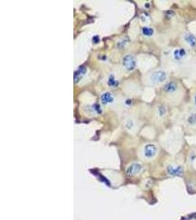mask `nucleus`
Returning <instances> with one entry per match:
<instances>
[{
  "instance_id": "nucleus-10",
  "label": "nucleus",
  "mask_w": 196,
  "mask_h": 220,
  "mask_svg": "<svg viewBox=\"0 0 196 220\" xmlns=\"http://www.w3.org/2000/svg\"><path fill=\"white\" fill-rule=\"evenodd\" d=\"M101 102L104 104L106 103H112L114 100L113 98V95L110 94V93H104V94L101 95Z\"/></svg>"
},
{
  "instance_id": "nucleus-11",
  "label": "nucleus",
  "mask_w": 196,
  "mask_h": 220,
  "mask_svg": "<svg viewBox=\"0 0 196 220\" xmlns=\"http://www.w3.org/2000/svg\"><path fill=\"white\" fill-rule=\"evenodd\" d=\"M142 34L146 37L152 36L154 35V30L150 27H145L142 28Z\"/></svg>"
},
{
  "instance_id": "nucleus-2",
  "label": "nucleus",
  "mask_w": 196,
  "mask_h": 220,
  "mask_svg": "<svg viewBox=\"0 0 196 220\" xmlns=\"http://www.w3.org/2000/svg\"><path fill=\"white\" fill-rule=\"evenodd\" d=\"M123 65L128 71H133L136 67L135 59L132 55H126L123 59Z\"/></svg>"
},
{
  "instance_id": "nucleus-15",
  "label": "nucleus",
  "mask_w": 196,
  "mask_h": 220,
  "mask_svg": "<svg viewBox=\"0 0 196 220\" xmlns=\"http://www.w3.org/2000/svg\"><path fill=\"white\" fill-rule=\"evenodd\" d=\"M93 108H94L95 111H96L98 113H101V106H99L98 104H95L93 105Z\"/></svg>"
},
{
  "instance_id": "nucleus-13",
  "label": "nucleus",
  "mask_w": 196,
  "mask_h": 220,
  "mask_svg": "<svg viewBox=\"0 0 196 220\" xmlns=\"http://www.w3.org/2000/svg\"><path fill=\"white\" fill-rule=\"evenodd\" d=\"M108 84H109L110 86L116 87V86H117V85L118 83L117 82H116V79H114L113 76H110V78H109V80H108Z\"/></svg>"
},
{
  "instance_id": "nucleus-4",
  "label": "nucleus",
  "mask_w": 196,
  "mask_h": 220,
  "mask_svg": "<svg viewBox=\"0 0 196 220\" xmlns=\"http://www.w3.org/2000/svg\"><path fill=\"white\" fill-rule=\"evenodd\" d=\"M157 148L153 144H148L144 148V155L146 158H153L157 153Z\"/></svg>"
},
{
  "instance_id": "nucleus-1",
  "label": "nucleus",
  "mask_w": 196,
  "mask_h": 220,
  "mask_svg": "<svg viewBox=\"0 0 196 220\" xmlns=\"http://www.w3.org/2000/svg\"><path fill=\"white\" fill-rule=\"evenodd\" d=\"M166 79L167 74L163 71H155L151 75V80L154 83H162V82H164Z\"/></svg>"
},
{
  "instance_id": "nucleus-8",
  "label": "nucleus",
  "mask_w": 196,
  "mask_h": 220,
  "mask_svg": "<svg viewBox=\"0 0 196 220\" xmlns=\"http://www.w3.org/2000/svg\"><path fill=\"white\" fill-rule=\"evenodd\" d=\"M164 89L167 93H173L177 90L178 85L175 82H170L165 85Z\"/></svg>"
},
{
  "instance_id": "nucleus-6",
  "label": "nucleus",
  "mask_w": 196,
  "mask_h": 220,
  "mask_svg": "<svg viewBox=\"0 0 196 220\" xmlns=\"http://www.w3.org/2000/svg\"><path fill=\"white\" fill-rule=\"evenodd\" d=\"M87 69L85 66H80L79 69L74 73V83H77L85 75Z\"/></svg>"
},
{
  "instance_id": "nucleus-5",
  "label": "nucleus",
  "mask_w": 196,
  "mask_h": 220,
  "mask_svg": "<svg viewBox=\"0 0 196 220\" xmlns=\"http://www.w3.org/2000/svg\"><path fill=\"white\" fill-rule=\"evenodd\" d=\"M183 168L181 166L169 165L168 166V172L173 176H181L183 174Z\"/></svg>"
},
{
  "instance_id": "nucleus-3",
  "label": "nucleus",
  "mask_w": 196,
  "mask_h": 220,
  "mask_svg": "<svg viewBox=\"0 0 196 220\" xmlns=\"http://www.w3.org/2000/svg\"><path fill=\"white\" fill-rule=\"evenodd\" d=\"M142 165L139 163H133L128 167L126 173L129 176L136 175L142 170Z\"/></svg>"
},
{
  "instance_id": "nucleus-14",
  "label": "nucleus",
  "mask_w": 196,
  "mask_h": 220,
  "mask_svg": "<svg viewBox=\"0 0 196 220\" xmlns=\"http://www.w3.org/2000/svg\"><path fill=\"white\" fill-rule=\"evenodd\" d=\"M158 112L159 116H163L166 112V109L163 106H159L158 107Z\"/></svg>"
},
{
  "instance_id": "nucleus-12",
  "label": "nucleus",
  "mask_w": 196,
  "mask_h": 220,
  "mask_svg": "<svg viewBox=\"0 0 196 220\" xmlns=\"http://www.w3.org/2000/svg\"><path fill=\"white\" fill-rule=\"evenodd\" d=\"M188 123L190 125L196 124V113H193L188 117Z\"/></svg>"
},
{
  "instance_id": "nucleus-7",
  "label": "nucleus",
  "mask_w": 196,
  "mask_h": 220,
  "mask_svg": "<svg viewBox=\"0 0 196 220\" xmlns=\"http://www.w3.org/2000/svg\"><path fill=\"white\" fill-rule=\"evenodd\" d=\"M184 40L192 47L196 46V37L193 34L189 33V32L186 33L184 35Z\"/></svg>"
},
{
  "instance_id": "nucleus-16",
  "label": "nucleus",
  "mask_w": 196,
  "mask_h": 220,
  "mask_svg": "<svg viewBox=\"0 0 196 220\" xmlns=\"http://www.w3.org/2000/svg\"><path fill=\"white\" fill-rule=\"evenodd\" d=\"M93 42H94V43H97V42H98V37H97V36H95V37H93Z\"/></svg>"
},
{
  "instance_id": "nucleus-17",
  "label": "nucleus",
  "mask_w": 196,
  "mask_h": 220,
  "mask_svg": "<svg viewBox=\"0 0 196 220\" xmlns=\"http://www.w3.org/2000/svg\"><path fill=\"white\" fill-rule=\"evenodd\" d=\"M195 106H196V95H195Z\"/></svg>"
},
{
  "instance_id": "nucleus-9",
  "label": "nucleus",
  "mask_w": 196,
  "mask_h": 220,
  "mask_svg": "<svg viewBox=\"0 0 196 220\" xmlns=\"http://www.w3.org/2000/svg\"><path fill=\"white\" fill-rule=\"evenodd\" d=\"M186 54H187V52H186L184 48H178L173 51V56H174L175 59H177V60L184 58L186 56Z\"/></svg>"
}]
</instances>
